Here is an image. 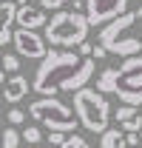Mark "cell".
<instances>
[{
  "instance_id": "cell-15",
  "label": "cell",
  "mask_w": 142,
  "mask_h": 148,
  "mask_svg": "<svg viewBox=\"0 0 142 148\" xmlns=\"http://www.w3.org/2000/svg\"><path fill=\"white\" fill-rule=\"evenodd\" d=\"M139 114V108H134V106H119L117 108V125H122V123H128V120H134Z\"/></svg>"
},
{
  "instance_id": "cell-25",
  "label": "cell",
  "mask_w": 142,
  "mask_h": 148,
  "mask_svg": "<svg viewBox=\"0 0 142 148\" xmlns=\"http://www.w3.org/2000/svg\"><path fill=\"white\" fill-rule=\"evenodd\" d=\"M12 32H9V29H3V32H0V46H9V43H12Z\"/></svg>"
},
{
  "instance_id": "cell-21",
  "label": "cell",
  "mask_w": 142,
  "mask_h": 148,
  "mask_svg": "<svg viewBox=\"0 0 142 148\" xmlns=\"http://www.w3.org/2000/svg\"><path fill=\"white\" fill-rule=\"evenodd\" d=\"M48 143H51V145H63V143H66V134H60V131H48Z\"/></svg>"
},
{
  "instance_id": "cell-14",
  "label": "cell",
  "mask_w": 142,
  "mask_h": 148,
  "mask_svg": "<svg viewBox=\"0 0 142 148\" xmlns=\"http://www.w3.org/2000/svg\"><path fill=\"white\" fill-rule=\"evenodd\" d=\"M0 69H3L6 74H17L20 57H17V54H3V57H0Z\"/></svg>"
},
{
  "instance_id": "cell-7",
  "label": "cell",
  "mask_w": 142,
  "mask_h": 148,
  "mask_svg": "<svg viewBox=\"0 0 142 148\" xmlns=\"http://www.w3.org/2000/svg\"><path fill=\"white\" fill-rule=\"evenodd\" d=\"M128 12V0H85L88 26H108Z\"/></svg>"
},
{
  "instance_id": "cell-31",
  "label": "cell",
  "mask_w": 142,
  "mask_h": 148,
  "mask_svg": "<svg viewBox=\"0 0 142 148\" xmlns=\"http://www.w3.org/2000/svg\"><path fill=\"white\" fill-rule=\"evenodd\" d=\"M0 123H3V117H0Z\"/></svg>"
},
{
  "instance_id": "cell-23",
  "label": "cell",
  "mask_w": 142,
  "mask_h": 148,
  "mask_svg": "<svg viewBox=\"0 0 142 148\" xmlns=\"http://www.w3.org/2000/svg\"><path fill=\"white\" fill-rule=\"evenodd\" d=\"M125 145L128 148H139V134H125Z\"/></svg>"
},
{
  "instance_id": "cell-1",
  "label": "cell",
  "mask_w": 142,
  "mask_h": 148,
  "mask_svg": "<svg viewBox=\"0 0 142 148\" xmlns=\"http://www.w3.org/2000/svg\"><path fill=\"white\" fill-rule=\"evenodd\" d=\"M94 77V60L91 57L74 54V51H57L48 49V54L40 60L34 74V88L40 97H54L57 91L77 94L80 88L88 86V80Z\"/></svg>"
},
{
  "instance_id": "cell-11",
  "label": "cell",
  "mask_w": 142,
  "mask_h": 148,
  "mask_svg": "<svg viewBox=\"0 0 142 148\" xmlns=\"http://www.w3.org/2000/svg\"><path fill=\"white\" fill-rule=\"evenodd\" d=\"M100 148H128L125 145V134L119 131V125L100 134Z\"/></svg>"
},
{
  "instance_id": "cell-17",
  "label": "cell",
  "mask_w": 142,
  "mask_h": 148,
  "mask_svg": "<svg viewBox=\"0 0 142 148\" xmlns=\"http://www.w3.org/2000/svg\"><path fill=\"white\" fill-rule=\"evenodd\" d=\"M119 131H122V134H137V131H142V114H137L134 120L122 123V125H119Z\"/></svg>"
},
{
  "instance_id": "cell-18",
  "label": "cell",
  "mask_w": 142,
  "mask_h": 148,
  "mask_svg": "<svg viewBox=\"0 0 142 148\" xmlns=\"http://www.w3.org/2000/svg\"><path fill=\"white\" fill-rule=\"evenodd\" d=\"M60 148H88V143H85V137H80V134H68L66 143Z\"/></svg>"
},
{
  "instance_id": "cell-8",
  "label": "cell",
  "mask_w": 142,
  "mask_h": 148,
  "mask_svg": "<svg viewBox=\"0 0 142 148\" xmlns=\"http://www.w3.org/2000/svg\"><path fill=\"white\" fill-rule=\"evenodd\" d=\"M14 49H17V57H29V60H43L48 54L46 49V40L37 34V32H26V29H17L14 37H12Z\"/></svg>"
},
{
  "instance_id": "cell-28",
  "label": "cell",
  "mask_w": 142,
  "mask_h": 148,
  "mask_svg": "<svg viewBox=\"0 0 142 148\" xmlns=\"http://www.w3.org/2000/svg\"><path fill=\"white\" fill-rule=\"evenodd\" d=\"M17 6H31V0H17Z\"/></svg>"
},
{
  "instance_id": "cell-19",
  "label": "cell",
  "mask_w": 142,
  "mask_h": 148,
  "mask_svg": "<svg viewBox=\"0 0 142 148\" xmlns=\"http://www.w3.org/2000/svg\"><path fill=\"white\" fill-rule=\"evenodd\" d=\"M6 120H9V125H12V128H17L20 123L26 120V114H23V111H20V108H12V111H9V114H6Z\"/></svg>"
},
{
  "instance_id": "cell-20",
  "label": "cell",
  "mask_w": 142,
  "mask_h": 148,
  "mask_svg": "<svg viewBox=\"0 0 142 148\" xmlns=\"http://www.w3.org/2000/svg\"><path fill=\"white\" fill-rule=\"evenodd\" d=\"M68 0H40V9L43 12H57V9H63Z\"/></svg>"
},
{
  "instance_id": "cell-30",
  "label": "cell",
  "mask_w": 142,
  "mask_h": 148,
  "mask_svg": "<svg viewBox=\"0 0 142 148\" xmlns=\"http://www.w3.org/2000/svg\"><path fill=\"white\" fill-rule=\"evenodd\" d=\"M139 140H142V131H139Z\"/></svg>"
},
{
  "instance_id": "cell-22",
  "label": "cell",
  "mask_w": 142,
  "mask_h": 148,
  "mask_svg": "<svg viewBox=\"0 0 142 148\" xmlns=\"http://www.w3.org/2000/svg\"><path fill=\"white\" fill-rule=\"evenodd\" d=\"M91 49H94V46H91L88 40H85V43H80V46H77V54L85 60V57H91Z\"/></svg>"
},
{
  "instance_id": "cell-16",
  "label": "cell",
  "mask_w": 142,
  "mask_h": 148,
  "mask_svg": "<svg viewBox=\"0 0 142 148\" xmlns=\"http://www.w3.org/2000/svg\"><path fill=\"white\" fill-rule=\"evenodd\" d=\"M20 137H23V140H26V143H29V145H37V143H40V140H43V131L37 128V125H29V128L23 131V134H20Z\"/></svg>"
},
{
  "instance_id": "cell-6",
  "label": "cell",
  "mask_w": 142,
  "mask_h": 148,
  "mask_svg": "<svg viewBox=\"0 0 142 148\" xmlns=\"http://www.w3.org/2000/svg\"><path fill=\"white\" fill-rule=\"evenodd\" d=\"M29 114L40 125H46L48 131H60V134L77 131V114L71 111V106H66L57 97H40V100H34L29 106Z\"/></svg>"
},
{
  "instance_id": "cell-24",
  "label": "cell",
  "mask_w": 142,
  "mask_h": 148,
  "mask_svg": "<svg viewBox=\"0 0 142 148\" xmlns=\"http://www.w3.org/2000/svg\"><path fill=\"white\" fill-rule=\"evenodd\" d=\"M108 51L105 49H102V46H100V43H97V46H94V49H91V60H102V57H105Z\"/></svg>"
},
{
  "instance_id": "cell-12",
  "label": "cell",
  "mask_w": 142,
  "mask_h": 148,
  "mask_svg": "<svg viewBox=\"0 0 142 148\" xmlns=\"http://www.w3.org/2000/svg\"><path fill=\"white\" fill-rule=\"evenodd\" d=\"M14 17H17V3L0 0V23H3V29H9V23H14Z\"/></svg>"
},
{
  "instance_id": "cell-29",
  "label": "cell",
  "mask_w": 142,
  "mask_h": 148,
  "mask_svg": "<svg viewBox=\"0 0 142 148\" xmlns=\"http://www.w3.org/2000/svg\"><path fill=\"white\" fill-rule=\"evenodd\" d=\"M0 32H3V23H0Z\"/></svg>"
},
{
  "instance_id": "cell-10",
  "label": "cell",
  "mask_w": 142,
  "mask_h": 148,
  "mask_svg": "<svg viewBox=\"0 0 142 148\" xmlns=\"http://www.w3.org/2000/svg\"><path fill=\"white\" fill-rule=\"evenodd\" d=\"M29 80L23 77V74H12L9 80H6V86H3V100L6 103H20L26 94H29Z\"/></svg>"
},
{
  "instance_id": "cell-26",
  "label": "cell",
  "mask_w": 142,
  "mask_h": 148,
  "mask_svg": "<svg viewBox=\"0 0 142 148\" xmlns=\"http://www.w3.org/2000/svg\"><path fill=\"white\" fill-rule=\"evenodd\" d=\"M71 9H74L77 14H83V9H85V0H71Z\"/></svg>"
},
{
  "instance_id": "cell-32",
  "label": "cell",
  "mask_w": 142,
  "mask_h": 148,
  "mask_svg": "<svg viewBox=\"0 0 142 148\" xmlns=\"http://www.w3.org/2000/svg\"><path fill=\"white\" fill-rule=\"evenodd\" d=\"M139 148H142V145H139Z\"/></svg>"
},
{
  "instance_id": "cell-4",
  "label": "cell",
  "mask_w": 142,
  "mask_h": 148,
  "mask_svg": "<svg viewBox=\"0 0 142 148\" xmlns=\"http://www.w3.org/2000/svg\"><path fill=\"white\" fill-rule=\"evenodd\" d=\"M71 106H74V114H77V123L85 131H94V134L108 131L111 106H108L105 94H100L97 88H80L71 97Z\"/></svg>"
},
{
  "instance_id": "cell-3",
  "label": "cell",
  "mask_w": 142,
  "mask_h": 148,
  "mask_svg": "<svg viewBox=\"0 0 142 148\" xmlns=\"http://www.w3.org/2000/svg\"><path fill=\"white\" fill-rule=\"evenodd\" d=\"M100 46L108 54L139 57L142 51V6L100 29Z\"/></svg>"
},
{
  "instance_id": "cell-9",
  "label": "cell",
  "mask_w": 142,
  "mask_h": 148,
  "mask_svg": "<svg viewBox=\"0 0 142 148\" xmlns=\"http://www.w3.org/2000/svg\"><path fill=\"white\" fill-rule=\"evenodd\" d=\"M14 23H17L20 29H26V32H37L40 26L46 29L48 17H46V12H43L40 6H17V17H14Z\"/></svg>"
},
{
  "instance_id": "cell-5",
  "label": "cell",
  "mask_w": 142,
  "mask_h": 148,
  "mask_svg": "<svg viewBox=\"0 0 142 148\" xmlns=\"http://www.w3.org/2000/svg\"><path fill=\"white\" fill-rule=\"evenodd\" d=\"M88 29L91 26H88V20H85V14H77V12H57V14L46 23L43 40H48V46H57V49H71V46L85 43Z\"/></svg>"
},
{
  "instance_id": "cell-13",
  "label": "cell",
  "mask_w": 142,
  "mask_h": 148,
  "mask_svg": "<svg viewBox=\"0 0 142 148\" xmlns=\"http://www.w3.org/2000/svg\"><path fill=\"white\" fill-rule=\"evenodd\" d=\"M20 140H23V137H20V131H17V128H6L3 134H0V143H3V148H17V145H20Z\"/></svg>"
},
{
  "instance_id": "cell-27",
  "label": "cell",
  "mask_w": 142,
  "mask_h": 148,
  "mask_svg": "<svg viewBox=\"0 0 142 148\" xmlns=\"http://www.w3.org/2000/svg\"><path fill=\"white\" fill-rule=\"evenodd\" d=\"M0 83L6 86V71H3V69H0Z\"/></svg>"
},
{
  "instance_id": "cell-2",
  "label": "cell",
  "mask_w": 142,
  "mask_h": 148,
  "mask_svg": "<svg viewBox=\"0 0 142 148\" xmlns=\"http://www.w3.org/2000/svg\"><path fill=\"white\" fill-rule=\"evenodd\" d=\"M100 94H117L122 106H142V57H125V63L111 66L97 77Z\"/></svg>"
}]
</instances>
